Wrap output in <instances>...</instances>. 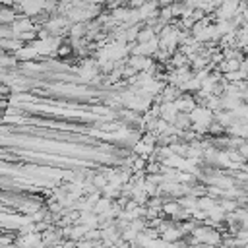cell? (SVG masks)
<instances>
[{
  "label": "cell",
  "instance_id": "cell-3",
  "mask_svg": "<svg viewBox=\"0 0 248 248\" xmlns=\"http://www.w3.org/2000/svg\"><path fill=\"white\" fill-rule=\"evenodd\" d=\"M246 50H248V46H246Z\"/></svg>",
  "mask_w": 248,
  "mask_h": 248
},
{
  "label": "cell",
  "instance_id": "cell-1",
  "mask_svg": "<svg viewBox=\"0 0 248 248\" xmlns=\"http://www.w3.org/2000/svg\"><path fill=\"white\" fill-rule=\"evenodd\" d=\"M236 8H238V0H223V6H221V17H229L232 14H236Z\"/></svg>",
  "mask_w": 248,
  "mask_h": 248
},
{
  "label": "cell",
  "instance_id": "cell-2",
  "mask_svg": "<svg viewBox=\"0 0 248 248\" xmlns=\"http://www.w3.org/2000/svg\"><path fill=\"white\" fill-rule=\"evenodd\" d=\"M192 116H194V118H196V122H198V124H202V126H207V124H209V120H211V112H209L207 108H196Z\"/></svg>",
  "mask_w": 248,
  "mask_h": 248
}]
</instances>
